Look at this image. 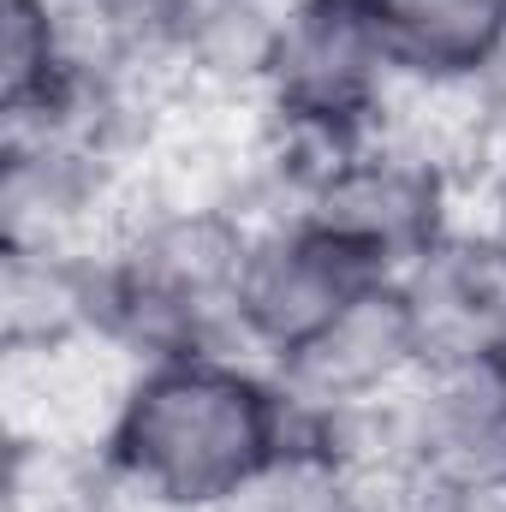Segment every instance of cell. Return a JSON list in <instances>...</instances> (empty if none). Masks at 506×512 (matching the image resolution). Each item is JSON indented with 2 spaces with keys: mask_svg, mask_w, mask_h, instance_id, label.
Here are the masks:
<instances>
[{
  "mask_svg": "<svg viewBox=\"0 0 506 512\" xmlns=\"http://www.w3.org/2000/svg\"><path fill=\"white\" fill-rule=\"evenodd\" d=\"M298 441V405L251 352H173L131 370L102 441L126 512H227Z\"/></svg>",
  "mask_w": 506,
  "mask_h": 512,
  "instance_id": "6da1fadb",
  "label": "cell"
},
{
  "mask_svg": "<svg viewBox=\"0 0 506 512\" xmlns=\"http://www.w3.org/2000/svg\"><path fill=\"white\" fill-rule=\"evenodd\" d=\"M245 215L131 203L126 227L102 251V328L131 358L245 352L239 274L251 251Z\"/></svg>",
  "mask_w": 506,
  "mask_h": 512,
  "instance_id": "7a4b0ae2",
  "label": "cell"
},
{
  "mask_svg": "<svg viewBox=\"0 0 506 512\" xmlns=\"http://www.w3.org/2000/svg\"><path fill=\"white\" fill-rule=\"evenodd\" d=\"M292 215L316 221L334 245H346L381 280H399L447 227L465 221V185L370 137V143L334 155L310 179V191L298 197Z\"/></svg>",
  "mask_w": 506,
  "mask_h": 512,
  "instance_id": "3957f363",
  "label": "cell"
},
{
  "mask_svg": "<svg viewBox=\"0 0 506 512\" xmlns=\"http://www.w3.org/2000/svg\"><path fill=\"white\" fill-rule=\"evenodd\" d=\"M376 280V268L334 245L316 221L268 215L251 227V251L239 274V346L262 364H280Z\"/></svg>",
  "mask_w": 506,
  "mask_h": 512,
  "instance_id": "277c9868",
  "label": "cell"
},
{
  "mask_svg": "<svg viewBox=\"0 0 506 512\" xmlns=\"http://www.w3.org/2000/svg\"><path fill=\"white\" fill-rule=\"evenodd\" d=\"M268 370L280 376V387L292 393V405L304 417L328 423V417L387 405L393 393H405L429 370V358H423V340H417L399 280H376L328 328H316L298 352H286Z\"/></svg>",
  "mask_w": 506,
  "mask_h": 512,
  "instance_id": "5b68a950",
  "label": "cell"
},
{
  "mask_svg": "<svg viewBox=\"0 0 506 512\" xmlns=\"http://www.w3.org/2000/svg\"><path fill=\"white\" fill-rule=\"evenodd\" d=\"M429 364L506 358V221H459L399 274Z\"/></svg>",
  "mask_w": 506,
  "mask_h": 512,
  "instance_id": "8992f818",
  "label": "cell"
},
{
  "mask_svg": "<svg viewBox=\"0 0 506 512\" xmlns=\"http://www.w3.org/2000/svg\"><path fill=\"white\" fill-rule=\"evenodd\" d=\"M131 370L137 358L126 346H114L108 334L6 358V435L102 453L131 387Z\"/></svg>",
  "mask_w": 506,
  "mask_h": 512,
  "instance_id": "52a82bcc",
  "label": "cell"
},
{
  "mask_svg": "<svg viewBox=\"0 0 506 512\" xmlns=\"http://www.w3.org/2000/svg\"><path fill=\"white\" fill-rule=\"evenodd\" d=\"M102 328V256L0 251V358L96 340Z\"/></svg>",
  "mask_w": 506,
  "mask_h": 512,
  "instance_id": "ba28073f",
  "label": "cell"
},
{
  "mask_svg": "<svg viewBox=\"0 0 506 512\" xmlns=\"http://www.w3.org/2000/svg\"><path fill=\"white\" fill-rule=\"evenodd\" d=\"M399 78H489L506 66V0H364Z\"/></svg>",
  "mask_w": 506,
  "mask_h": 512,
  "instance_id": "9c48e42d",
  "label": "cell"
},
{
  "mask_svg": "<svg viewBox=\"0 0 506 512\" xmlns=\"http://www.w3.org/2000/svg\"><path fill=\"white\" fill-rule=\"evenodd\" d=\"M6 512H126L96 447L6 435Z\"/></svg>",
  "mask_w": 506,
  "mask_h": 512,
  "instance_id": "30bf717a",
  "label": "cell"
},
{
  "mask_svg": "<svg viewBox=\"0 0 506 512\" xmlns=\"http://www.w3.org/2000/svg\"><path fill=\"white\" fill-rule=\"evenodd\" d=\"M423 512H506V477H483V483H459L429 495Z\"/></svg>",
  "mask_w": 506,
  "mask_h": 512,
  "instance_id": "8fae6325",
  "label": "cell"
},
{
  "mask_svg": "<svg viewBox=\"0 0 506 512\" xmlns=\"http://www.w3.org/2000/svg\"><path fill=\"white\" fill-rule=\"evenodd\" d=\"M483 197H489V215H501L506 221V131H501V155H495V173H489Z\"/></svg>",
  "mask_w": 506,
  "mask_h": 512,
  "instance_id": "7c38bea8",
  "label": "cell"
}]
</instances>
